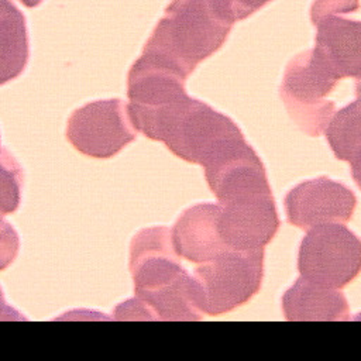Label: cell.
Listing matches in <instances>:
<instances>
[{
	"mask_svg": "<svg viewBox=\"0 0 361 361\" xmlns=\"http://www.w3.org/2000/svg\"><path fill=\"white\" fill-rule=\"evenodd\" d=\"M0 149H1V147H0Z\"/></svg>",
	"mask_w": 361,
	"mask_h": 361,
	"instance_id": "21",
	"label": "cell"
},
{
	"mask_svg": "<svg viewBox=\"0 0 361 361\" xmlns=\"http://www.w3.org/2000/svg\"><path fill=\"white\" fill-rule=\"evenodd\" d=\"M28 56L25 17L11 0H0V86L24 72Z\"/></svg>",
	"mask_w": 361,
	"mask_h": 361,
	"instance_id": "14",
	"label": "cell"
},
{
	"mask_svg": "<svg viewBox=\"0 0 361 361\" xmlns=\"http://www.w3.org/2000/svg\"><path fill=\"white\" fill-rule=\"evenodd\" d=\"M357 7V0H316L312 6V21L317 30L314 49L340 79H360V23L340 16Z\"/></svg>",
	"mask_w": 361,
	"mask_h": 361,
	"instance_id": "8",
	"label": "cell"
},
{
	"mask_svg": "<svg viewBox=\"0 0 361 361\" xmlns=\"http://www.w3.org/2000/svg\"><path fill=\"white\" fill-rule=\"evenodd\" d=\"M219 206V234L228 250L264 251L281 226L272 193L247 196Z\"/></svg>",
	"mask_w": 361,
	"mask_h": 361,
	"instance_id": "9",
	"label": "cell"
},
{
	"mask_svg": "<svg viewBox=\"0 0 361 361\" xmlns=\"http://www.w3.org/2000/svg\"><path fill=\"white\" fill-rule=\"evenodd\" d=\"M262 276L264 251L223 250L193 269L196 306L209 316L231 312L258 293Z\"/></svg>",
	"mask_w": 361,
	"mask_h": 361,
	"instance_id": "4",
	"label": "cell"
},
{
	"mask_svg": "<svg viewBox=\"0 0 361 361\" xmlns=\"http://www.w3.org/2000/svg\"><path fill=\"white\" fill-rule=\"evenodd\" d=\"M128 268L135 298L147 309L149 320H202L192 275L175 252L168 227L142 228L133 237Z\"/></svg>",
	"mask_w": 361,
	"mask_h": 361,
	"instance_id": "1",
	"label": "cell"
},
{
	"mask_svg": "<svg viewBox=\"0 0 361 361\" xmlns=\"http://www.w3.org/2000/svg\"><path fill=\"white\" fill-rule=\"evenodd\" d=\"M23 168L4 148L0 149V216L18 209L23 188Z\"/></svg>",
	"mask_w": 361,
	"mask_h": 361,
	"instance_id": "16",
	"label": "cell"
},
{
	"mask_svg": "<svg viewBox=\"0 0 361 361\" xmlns=\"http://www.w3.org/2000/svg\"><path fill=\"white\" fill-rule=\"evenodd\" d=\"M134 128L127 103L106 99L86 103L72 111L66 123V140L80 154L107 159L134 141Z\"/></svg>",
	"mask_w": 361,
	"mask_h": 361,
	"instance_id": "7",
	"label": "cell"
},
{
	"mask_svg": "<svg viewBox=\"0 0 361 361\" xmlns=\"http://www.w3.org/2000/svg\"><path fill=\"white\" fill-rule=\"evenodd\" d=\"M299 255L300 276L330 288L348 285L361 268V243L340 223H324L306 230Z\"/></svg>",
	"mask_w": 361,
	"mask_h": 361,
	"instance_id": "6",
	"label": "cell"
},
{
	"mask_svg": "<svg viewBox=\"0 0 361 361\" xmlns=\"http://www.w3.org/2000/svg\"><path fill=\"white\" fill-rule=\"evenodd\" d=\"M148 138L164 142L178 158L202 166L245 140L230 117L189 96L158 120Z\"/></svg>",
	"mask_w": 361,
	"mask_h": 361,
	"instance_id": "3",
	"label": "cell"
},
{
	"mask_svg": "<svg viewBox=\"0 0 361 361\" xmlns=\"http://www.w3.org/2000/svg\"><path fill=\"white\" fill-rule=\"evenodd\" d=\"M231 27L216 0H171L142 52L164 59L188 78L224 44Z\"/></svg>",
	"mask_w": 361,
	"mask_h": 361,
	"instance_id": "2",
	"label": "cell"
},
{
	"mask_svg": "<svg viewBox=\"0 0 361 361\" xmlns=\"http://www.w3.org/2000/svg\"><path fill=\"white\" fill-rule=\"evenodd\" d=\"M203 168L207 185L219 203L272 193L265 166L245 140Z\"/></svg>",
	"mask_w": 361,
	"mask_h": 361,
	"instance_id": "11",
	"label": "cell"
},
{
	"mask_svg": "<svg viewBox=\"0 0 361 361\" xmlns=\"http://www.w3.org/2000/svg\"><path fill=\"white\" fill-rule=\"evenodd\" d=\"M324 134L336 158L347 161L353 166L354 179L358 183L361 147L358 100H354L353 103L333 113L324 128Z\"/></svg>",
	"mask_w": 361,
	"mask_h": 361,
	"instance_id": "15",
	"label": "cell"
},
{
	"mask_svg": "<svg viewBox=\"0 0 361 361\" xmlns=\"http://www.w3.org/2000/svg\"><path fill=\"white\" fill-rule=\"evenodd\" d=\"M4 320L16 322V320H27V317L6 302L3 290L0 288V322H4Z\"/></svg>",
	"mask_w": 361,
	"mask_h": 361,
	"instance_id": "19",
	"label": "cell"
},
{
	"mask_svg": "<svg viewBox=\"0 0 361 361\" xmlns=\"http://www.w3.org/2000/svg\"><path fill=\"white\" fill-rule=\"evenodd\" d=\"M283 203L286 221L309 230L324 223H347L353 217L357 197L347 185L319 176L293 186Z\"/></svg>",
	"mask_w": 361,
	"mask_h": 361,
	"instance_id": "10",
	"label": "cell"
},
{
	"mask_svg": "<svg viewBox=\"0 0 361 361\" xmlns=\"http://www.w3.org/2000/svg\"><path fill=\"white\" fill-rule=\"evenodd\" d=\"M219 203H199L182 212L171 228L172 245L180 258L202 264L227 250L219 234Z\"/></svg>",
	"mask_w": 361,
	"mask_h": 361,
	"instance_id": "12",
	"label": "cell"
},
{
	"mask_svg": "<svg viewBox=\"0 0 361 361\" xmlns=\"http://www.w3.org/2000/svg\"><path fill=\"white\" fill-rule=\"evenodd\" d=\"M338 80L336 71L314 48L289 61L281 99L293 121L310 137H319L334 113V103L326 97Z\"/></svg>",
	"mask_w": 361,
	"mask_h": 361,
	"instance_id": "5",
	"label": "cell"
},
{
	"mask_svg": "<svg viewBox=\"0 0 361 361\" xmlns=\"http://www.w3.org/2000/svg\"><path fill=\"white\" fill-rule=\"evenodd\" d=\"M289 322H344L350 320L345 296L336 288L299 276L281 299Z\"/></svg>",
	"mask_w": 361,
	"mask_h": 361,
	"instance_id": "13",
	"label": "cell"
},
{
	"mask_svg": "<svg viewBox=\"0 0 361 361\" xmlns=\"http://www.w3.org/2000/svg\"><path fill=\"white\" fill-rule=\"evenodd\" d=\"M20 250V238L16 228L0 216V271L13 264Z\"/></svg>",
	"mask_w": 361,
	"mask_h": 361,
	"instance_id": "17",
	"label": "cell"
},
{
	"mask_svg": "<svg viewBox=\"0 0 361 361\" xmlns=\"http://www.w3.org/2000/svg\"><path fill=\"white\" fill-rule=\"evenodd\" d=\"M25 7H30V8H32V7H37L38 4H41V1L42 0H20Z\"/></svg>",
	"mask_w": 361,
	"mask_h": 361,
	"instance_id": "20",
	"label": "cell"
},
{
	"mask_svg": "<svg viewBox=\"0 0 361 361\" xmlns=\"http://www.w3.org/2000/svg\"><path fill=\"white\" fill-rule=\"evenodd\" d=\"M272 0H216L221 13L231 21H240L254 14Z\"/></svg>",
	"mask_w": 361,
	"mask_h": 361,
	"instance_id": "18",
	"label": "cell"
}]
</instances>
